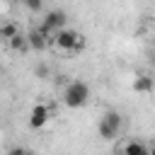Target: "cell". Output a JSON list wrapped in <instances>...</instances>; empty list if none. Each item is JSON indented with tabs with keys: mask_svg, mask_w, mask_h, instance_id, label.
<instances>
[{
	"mask_svg": "<svg viewBox=\"0 0 155 155\" xmlns=\"http://www.w3.org/2000/svg\"><path fill=\"white\" fill-rule=\"evenodd\" d=\"M97 131H99V136H102L104 140H114V138H119V131H114V128H111V126H107L104 121H99Z\"/></svg>",
	"mask_w": 155,
	"mask_h": 155,
	"instance_id": "obj_9",
	"label": "cell"
},
{
	"mask_svg": "<svg viewBox=\"0 0 155 155\" xmlns=\"http://www.w3.org/2000/svg\"><path fill=\"white\" fill-rule=\"evenodd\" d=\"M29 44H27V36H22V34H17L15 39H10V48H15V51H24Z\"/></svg>",
	"mask_w": 155,
	"mask_h": 155,
	"instance_id": "obj_11",
	"label": "cell"
},
{
	"mask_svg": "<svg viewBox=\"0 0 155 155\" xmlns=\"http://www.w3.org/2000/svg\"><path fill=\"white\" fill-rule=\"evenodd\" d=\"M10 155H31L29 150H24V148H12L10 150Z\"/></svg>",
	"mask_w": 155,
	"mask_h": 155,
	"instance_id": "obj_14",
	"label": "cell"
},
{
	"mask_svg": "<svg viewBox=\"0 0 155 155\" xmlns=\"http://www.w3.org/2000/svg\"><path fill=\"white\" fill-rule=\"evenodd\" d=\"M0 27H2V36H5L7 41H10V39H15V36L19 34V29H17V24H15V22H7V24H0Z\"/></svg>",
	"mask_w": 155,
	"mask_h": 155,
	"instance_id": "obj_10",
	"label": "cell"
},
{
	"mask_svg": "<svg viewBox=\"0 0 155 155\" xmlns=\"http://www.w3.org/2000/svg\"><path fill=\"white\" fill-rule=\"evenodd\" d=\"M87 97H90V87H87V82H82V80L68 82V87H65V92H63V102H65V107H70V109L82 107V104L87 102Z\"/></svg>",
	"mask_w": 155,
	"mask_h": 155,
	"instance_id": "obj_1",
	"label": "cell"
},
{
	"mask_svg": "<svg viewBox=\"0 0 155 155\" xmlns=\"http://www.w3.org/2000/svg\"><path fill=\"white\" fill-rule=\"evenodd\" d=\"M124 155H150V150L140 143V140H128L124 145Z\"/></svg>",
	"mask_w": 155,
	"mask_h": 155,
	"instance_id": "obj_7",
	"label": "cell"
},
{
	"mask_svg": "<svg viewBox=\"0 0 155 155\" xmlns=\"http://www.w3.org/2000/svg\"><path fill=\"white\" fill-rule=\"evenodd\" d=\"M34 73H36V78H41V80H46V78H48V68H46V65H36V70H34Z\"/></svg>",
	"mask_w": 155,
	"mask_h": 155,
	"instance_id": "obj_13",
	"label": "cell"
},
{
	"mask_svg": "<svg viewBox=\"0 0 155 155\" xmlns=\"http://www.w3.org/2000/svg\"><path fill=\"white\" fill-rule=\"evenodd\" d=\"M102 121H104V124H107V126H111V128H114V131H121V116H119V114H116V111H107V114H104V119H102Z\"/></svg>",
	"mask_w": 155,
	"mask_h": 155,
	"instance_id": "obj_8",
	"label": "cell"
},
{
	"mask_svg": "<svg viewBox=\"0 0 155 155\" xmlns=\"http://www.w3.org/2000/svg\"><path fill=\"white\" fill-rule=\"evenodd\" d=\"M150 155H155V145H153V148H150Z\"/></svg>",
	"mask_w": 155,
	"mask_h": 155,
	"instance_id": "obj_17",
	"label": "cell"
},
{
	"mask_svg": "<svg viewBox=\"0 0 155 155\" xmlns=\"http://www.w3.org/2000/svg\"><path fill=\"white\" fill-rule=\"evenodd\" d=\"M150 63H153V65H155V51H153V53H150Z\"/></svg>",
	"mask_w": 155,
	"mask_h": 155,
	"instance_id": "obj_15",
	"label": "cell"
},
{
	"mask_svg": "<svg viewBox=\"0 0 155 155\" xmlns=\"http://www.w3.org/2000/svg\"><path fill=\"white\" fill-rule=\"evenodd\" d=\"M24 5H27V10H31V12H39L41 7H44V0H22Z\"/></svg>",
	"mask_w": 155,
	"mask_h": 155,
	"instance_id": "obj_12",
	"label": "cell"
},
{
	"mask_svg": "<svg viewBox=\"0 0 155 155\" xmlns=\"http://www.w3.org/2000/svg\"><path fill=\"white\" fill-rule=\"evenodd\" d=\"M48 119H51V111H48L46 104H36V107L29 111V126H31V128H41V126H46Z\"/></svg>",
	"mask_w": 155,
	"mask_h": 155,
	"instance_id": "obj_4",
	"label": "cell"
},
{
	"mask_svg": "<svg viewBox=\"0 0 155 155\" xmlns=\"http://www.w3.org/2000/svg\"><path fill=\"white\" fill-rule=\"evenodd\" d=\"M27 44H29V48H34V51H44V48H46V34H41L39 29L29 31Z\"/></svg>",
	"mask_w": 155,
	"mask_h": 155,
	"instance_id": "obj_5",
	"label": "cell"
},
{
	"mask_svg": "<svg viewBox=\"0 0 155 155\" xmlns=\"http://www.w3.org/2000/svg\"><path fill=\"white\" fill-rule=\"evenodd\" d=\"M0 41H5V36H2V27H0Z\"/></svg>",
	"mask_w": 155,
	"mask_h": 155,
	"instance_id": "obj_16",
	"label": "cell"
},
{
	"mask_svg": "<svg viewBox=\"0 0 155 155\" xmlns=\"http://www.w3.org/2000/svg\"><path fill=\"white\" fill-rule=\"evenodd\" d=\"M153 87H155V80H153V78H148V75H136V80H133V90H136V92L145 94V92H153Z\"/></svg>",
	"mask_w": 155,
	"mask_h": 155,
	"instance_id": "obj_6",
	"label": "cell"
},
{
	"mask_svg": "<svg viewBox=\"0 0 155 155\" xmlns=\"http://www.w3.org/2000/svg\"><path fill=\"white\" fill-rule=\"evenodd\" d=\"M63 24H65V12L63 10H51L46 17H44V24H41V34H48V31H61L63 29Z\"/></svg>",
	"mask_w": 155,
	"mask_h": 155,
	"instance_id": "obj_2",
	"label": "cell"
},
{
	"mask_svg": "<svg viewBox=\"0 0 155 155\" xmlns=\"http://www.w3.org/2000/svg\"><path fill=\"white\" fill-rule=\"evenodd\" d=\"M80 39L82 36H78L73 29H61V31L53 34V44L58 48H63V51H75V46L80 44Z\"/></svg>",
	"mask_w": 155,
	"mask_h": 155,
	"instance_id": "obj_3",
	"label": "cell"
}]
</instances>
